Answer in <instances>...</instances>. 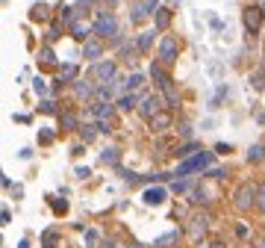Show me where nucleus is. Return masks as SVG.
<instances>
[{
	"mask_svg": "<svg viewBox=\"0 0 265 248\" xmlns=\"http://www.w3.org/2000/svg\"><path fill=\"white\" fill-rule=\"evenodd\" d=\"M92 30H94V35H100V39H112V35H118V18L112 12H97Z\"/></svg>",
	"mask_w": 265,
	"mask_h": 248,
	"instance_id": "1",
	"label": "nucleus"
},
{
	"mask_svg": "<svg viewBox=\"0 0 265 248\" xmlns=\"http://www.w3.org/2000/svg\"><path fill=\"white\" fill-rule=\"evenodd\" d=\"M92 77H97V80H103V83L115 80V77H118V65H115V59H97V62L92 65Z\"/></svg>",
	"mask_w": 265,
	"mask_h": 248,
	"instance_id": "2",
	"label": "nucleus"
},
{
	"mask_svg": "<svg viewBox=\"0 0 265 248\" xmlns=\"http://www.w3.org/2000/svg\"><path fill=\"white\" fill-rule=\"evenodd\" d=\"M177 53H180V45L174 35H165V39L159 42V62L162 65H174L177 62Z\"/></svg>",
	"mask_w": 265,
	"mask_h": 248,
	"instance_id": "3",
	"label": "nucleus"
},
{
	"mask_svg": "<svg viewBox=\"0 0 265 248\" xmlns=\"http://www.w3.org/2000/svg\"><path fill=\"white\" fill-rule=\"evenodd\" d=\"M139 113L150 121L156 113H162V98H159V95H144V98L139 100Z\"/></svg>",
	"mask_w": 265,
	"mask_h": 248,
	"instance_id": "4",
	"label": "nucleus"
},
{
	"mask_svg": "<svg viewBox=\"0 0 265 248\" xmlns=\"http://www.w3.org/2000/svg\"><path fill=\"white\" fill-rule=\"evenodd\" d=\"M209 163H212V154H198V157H192V160H186V163L177 168V174L183 177V174H192V171H203Z\"/></svg>",
	"mask_w": 265,
	"mask_h": 248,
	"instance_id": "5",
	"label": "nucleus"
},
{
	"mask_svg": "<svg viewBox=\"0 0 265 248\" xmlns=\"http://www.w3.org/2000/svg\"><path fill=\"white\" fill-rule=\"evenodd\" d=\"M262 18H265V15H262V9H256V6H248V9H245V18H242V21H245L248 35H256V33H259Z\"/></svg>",
	"mask_w": 265,
	"mask_h": 248,
	"instance_id": "6",
	"label": "nucleus"
},
{
	"mask_svg": "<svg viewBox=\"0 0 265 248\" xmlns=\"http://www.w3.org/2000/svg\"><path fill=\"white\" fill-rule=\"evenodd\" d=\"M100 53H103V39L92 33V39H86V42H83V59L97 62V59H100Z\"/></svg>",
	"mask_w": 265,
	"mask_h": 248,
	"instance_id": "7",
	"label": "nucleus"
},
{
	"mask_svg": "<svg viewBox=\"0 0 265 248\" xmlns=\"http://www.w3.org/2000/svg\"><path fill=\"white\" fill-rule=\"evenodd\" d=\"M156 27L154 30H141L139 35H136V48H139V53H147L150 48H154V42H156Z\"/></svg>",
	"mask_w": 265,
	"mask_h": 248,
	"instance_id": "8",
	"label": "nucleus"
},
{
	"mask_svg": "<svg viewBox=\"0 0 265 248\" xmlns=\"http://www.w3.org/2000/svg\"><path fill=\"white\" fill-rule=\"evenodd\" d=\"M253 201H256V189H253V186H239V192H236V207H239V210H250Z\"/></svg>",
	"mask_w": 265,
	"mask_h": 248,
	"instance_id": "9",
	"label": "nucleus"
},
{
	"mask_svg": "<svg viewBox=\"0 0 265 248\" xmlns=\"http://www.w3.org/2000/svg\"><path fill=\"white\" fill-rule=\"evenodd\" d=\"M165 68H168V65H162V62H154V65H150V77H154V83H156L159 89H168V86H171V77L165 74Z\"/></svg>",
	"mask_w": 265,
	"mask_h": 248,
	"instance_id": "10",
	"label": "nucleus"
},
{
	"mask_svg": "<svg viewBox=\"0 0 265 248\" xmlns=\"http://www.w3.org/2000/svg\"><path fill=\"white\" fill-rule=\"evenodd\" d=\"M112 113H115V106H112L109 100H100V103H94V106H92V116H94L97 121H109V118H112Z\"/></svg>",
	"mask_w": 265,
	"mask_h": 248,
	"instance_id": "11",
	"label": "nucleus"
},
{
	"mask_svg": "<svg viewBox=\"0 0 265 248\" xmlns=\"http://www.w3.org/2000/svg\"><path fill=\"white\" fill-rule=\"evenodd\" d=\"M165 198H168V189H162V186L147 189V192H144V204H150V207H159Z\"/></svg>",
	"mask_w": 265,
	"mask_h": 248,
	"instance_id": "12",
	"label": "nucleus"
},
{
	"mask_svg": "<svg viewBox=\"0 0 265 248\" xmlns=\"http://www.w3.org/2000/svg\"><path fill=\"white\" fill-rule=\"evenodd\" d=\"M118 110H124V113L139 110V95H136V92H124V95L118 98Z\"/></svg>",
	"mask_w": 265,
	"mask_h": 248,
	"instance_id": "13",
	"label": "nucleus"
},
{
	"mask_svg": "<svg viewBox=\"0 0 265 248\" xmlns=\"http://www.w3.org/2000/svg\"><path fill=\"white\" fill-rule=\"evenodd\" d=\"M89 33H94V30H89V27H86V24H83L80 18L71 24V35H74V39H77V42H86V39H92Z\"/></svg>",
	"mask_w": 265,
	"mask_h": 248,
	"instance_id": "14",
	"label": "nucleus"
},
{
	"mask_svg": "<svg viewBox=\"0 0 265 248\" xmlns=\"http://www.w3.org/2000/svg\"><path fill=\"white\" fill-rule=\"evenodd\" d=\"M50 18V6L47 3H32L30 6V21H47Z\"/></svg>",
	"mask_w": 265,
	"mask_h": 248,
	"instance_id": "15",
	"label": "nucleus"
},
{
	"mask_svg": "<svg viewBox=\"0 0 265 248\" xmlns=\"http://www.w3.org/2000/svg\"><path fill=\"white\" fill-rule=\"evenodd\" d=\"M74 95H77V98H92L94 95L92 80H74Z\"/></svg>",
	"mask_w": 265,
	"mask_h": 248,
	"instance_id": "16",
	"label": "nucleus"
},
{
	"mask_svg": "<svg viewBox=\"0 0 265 248\" xmlns=\"http://www.w3.org/2000/svg\"><path fill=\"white\" fill-rule=\"evenodd\" d=\"M121 86H124V92H139L144 86V74H139V71H136V74H130Z\"/></svg>",
	"mask_w": 265,
	"mask_h": 248,
	"instance_id": "17",
	"label": "nucleus"
},
{
	"mask_svg": "<svg viewBox=\"0 0 265 248\" xmlns=\"http://www.w3.org/2000/svg\"><path fill=\"white\" fill-rule=\"evenodd\" d=\"M147 15H154L147 9V3H133V24H144Z\"/></svg>",
	"mask_w": 265,
	"mask_h": 248,
	"instance_id": "18",
	"label": "nucleus"
},
{
	"mask_svg": "<svg viewBox=\"0 0 265 248\" xmlns=\"http://www.w3.org/2000/svg\"><path fill=\"white\" fill-rule=\"evenodd\" d=\"M56 242H59V231H56V228H47V231L42 233V245H45V248H56Z\"/></svg>",
	"mask_w": 265,
	"mask_h": 248,
	"instance_id": "19",
	"label": "nucleus"
},
{
	"mask_svg": "<svg viewBox=\"0 0 265 248\" xmlns=\"http://www.w3.org/2000/svg\"><path fill=\"white\" fill-rule=\"evenodd\" d=\"M168 124H171V116H165V113H156L150 118V130H165Z\"/></svg>",
	"mask_w": 265,
	"mask_h": 248,
	"instance_id": "20",
	"label": "nucleus"
},
{
	"mask_svg": "<svg viewBox=\"0 0 265 248\" xmlns=\"http://www.w3.org/2000/svg\"><path fill=\"white\" fill-rule=\"evenodd\" d=\"M154 15H156V30H165V27L171 24V9H168V6H165V9H156Z\"/></svg>",
	"mask_w": 265,
	"mask_h": 248,
	"instance_id": "21",
	"label": "nucleus"
},
{
	"mask_svg": "<svg viewBox=\"0 0 265 248\" xmlns=\"http://www.w3.org/2000/svg\"><path fill=\"white\" fill-rule=\"evenodd\" d=\"M68 80H77V65H62V71H59V83H68Z\"/></svg>",
	"mask_w": 265,
	"mask_h": 248,
	"instance_id": "22",
	"label": "nucleus"
},
{
	"mask_svg": "<svg viewBox=\"0 0 265 248\" xmlns=\"http://www.w3.org/2000/svg\"><path fill=\"white\" fill-rule=\"evenodd\" d=\"M165 92V103H168V110H177L180 106V98H177V92H174V83L168 86V89H162Z\"/></svg>",
	"mask_w": 265,
	"mask_h": 248,
	"instance_id": "23",
	"label": "nucleus"
},
{
	"mask_svg": "<svg viewBox=\"0 0 265 248\" xmlns=\"http://www.w3.org/2000/svg\"><path fill=\"white\" fill-rule=\"evenodd\" d=\"M177 236H180V231H168V233H162L156 242H154V248H162V245H171V242H177Z\"/></svg>",
	"mask_w": 265,
	"mask_h": 248,
	"instance_id": "24",
	"label": "nucleus"
},
{
	"mask_svg": "<svg viewBox=\"0 0 265 248\" xmlns=\"http://www.w3.org/2000/svg\"><path fill=\"white\" fill-rule=\"evenodd\" d=\"M100 160H103L106 165H118V151H115V148H106V151L100 154Z\"/></svg>",
	"mask_w": 265,
	"mask_h": 248,
	"instance_id": "25",
	"label": "nucleus"
},
{
	"mask_svg": "<svg viewBox=\"0 0 265 248\" xmlns=\"http://www.w3.org/2000/svg\"><path fill=\"white\" fill-rule=\"evenodd\" d=\"M262 157H265V148H262V145H253V148L248 151V163H259Z\"/></svg>",
	"mask_w": 265,
	"mask_h": 248,
	"instance_id": "26",
	"label": "nucleus"
},
{
	"mask_svg": "<svg viewBox=\"0 0 265 248\" xmlns=\"http://www.w3.org/2000/svg\"><path fill=\"white\" fill-rule=\"evenodd\" d=\"M206 233V219H195L192 222V236L198 239V236H203Z\"/></svg>",
	"mask_w": 265,
	"mask_h": 248,
	"instance_id": "27",
	"label": "nucleus"
},
{
	"mask_svg": "<svg viewBox=\"0 0 265 248\" xmlns=\"http://www.w3.org/2000/svg\"><path fill=\"white\" fill-rule=\"evenodd\" d=\"M59 124H62V127H68V130H80L77 116H62V118H59Z\"/></svg>",
	"mask_w": 265,
	"mask_h": 248,
	"instance_id": "28",
	"label": "nucleus"
},
{
	"mask_svg": "<svg viewBox=\"0 0 265 248\" xmlns=\"http://www.w3.org/2000/svg\"><path fill=\"white\" fill-rule=\"evenodd\" d=\"M80 133H83V142H92V139H94V133H97V127L86 124V127H80Z\"/></svg>",
	"mask_w": 265,
	"mask_h": 248,
	"instance_id": "29",
	"label": "nucleus"
},
{
	"mask_svg": "<svg viewBox=\"0 0 265 248\" xmlns=\"http://www.w3.org/2000/svg\"><path fill=\"white\" fill-rule=\"evenodd\" d=\"M39 142H42V145H50V142H53V130H50V127H45V130H42V136H39Z\"/></svg>",
	"mask_w": 265,
	"mask_h": 248,
	"instance_id": "30",
	"label": "nucleus"
},
{
	"mask_svg": "<svg viewBox=\"0 0 265 248\" xmlns=\"http://www.w3.org/2000/svg\"><path fill=\"white\" fill-rule=\"evenodd\" d=\"M56 39H59V30H56V27L45 33V42H47V45H50V42H56Z\"/></svg>",
	"mask_w": 265,
	"mask_h": 248,
	"instance_id": "31",
	"label": "nucleus"
},
{
	"mask_svg": "<svg viewBox=\"0 0 265 248\" xmlns=\"http://www.w3.org/2000/svg\"><path fill=\"white\" fill-rule=\"evenodd\" d=\"M32 89L39 92V95H45V80H42V77H35V80H32Z\"/></svg>",
	"mask_w": 265,
	"mask_h": 248,
	"instance_id": "32",
	"label": "nucleus"
},
{
	"mask_svg": "<svg viewBox=\"0 0 265 248\" xmlns=\"http://www.w3.org/2000/svg\"><path fill=\"white\" fill-rule=\"evenodd\" d=\"M39 110H42V113H56V106H53V103H50V100H45V103H42V106H39Z\"/></svg>",
	"mask_w": 265,
	"mask_h": 248,
	"instance_id": "33",
	"label": "nucleus"
},
{
	"mask_svg": "<svg viewBox=\"0 0 265 248\" xmlns=\"http://www.w3.org/2000/svg\"><path fill=\"white\" fill-rule=\"evenodd\" d=\"M42 62H53V50H50V48L42 50Z\"/></svg>",
	"mask_w": 265,
	"mask_h": 248,
	"instance_id": "34",
	"label": "nucleus"
},
{
	"mask_svg": "<svg viewBox=\"0 0 265 248\" xmlns=\"http://www.w3.org/2000/svg\"><path fill=\"white\" fill-rule=\"evenodd\" d=\"M253 86H256V89H265V74H256V77H253Z\"/></svg>",
	"mask_w": 265,
	"mask_h": 248,
	"instance_id": "35",
	"label": "nucleus"
},
{
	"mask_svg": "<svg viewBox=\"0 0 265 248\" xmlns=\"http://www.w3.org/2000/svg\"><path fill=\"white\" fill-rule=\"evenodd\" d=\"M53 210H56V213H65V210H68V204H65V201H53Z\"/></svg>",
	"mask_w": 265,
	"mask_h": 248,
	"instance_id": "36",
	"label": "nucleus"
},
{
	"mask_svg": "<svg viewBox=\"0 0 265 248\" xmlns=\"http://www.w3.org/2000/svg\"><path fill=\"white\" fill-rule=\"evenodd\" d=\"M144 3H147L150 12H156V9H159V0H144Z\"/></svg>",
	"mask_w": 265,
	"mask_h": 248,
	"instance_id": "37",
	"label": "nucleus"
},
{
	"mask_svg": "<svg viewBox=\"0 0 265 248\" xmlns=\"http://www.w3.org/2000/svg\"><path fill=\"white\" fill-rule=\"evenodd\" d=\"M186 186H188V183H186V181H177V183H174V186H171V189H174V192H183V189H186Z\"/></svg>",
	"mask_w": 265,
	"mask_h": 248,
	"instance_id": "38",
	"label": "nucleus"
},
{
	"mask_svg": "<svg viewBox=\"0 0 265 248\" xmlns=\"http://www.w3.org/2000/svg\"><path fill=\"white\" fill-rule=\"evenodd\" d=\"M180 136H192V124H183L180 127Z\"/></svg>",
	"mask_w": 265,
	"mask_h": 248,
	"instance_id": "39",
	"label": "nucleus"
},
{
	"mask_svg": "<svg viewBox=\"0 0 265 248\" xmlns=\"http://www.w3.org/2000/svg\"><path fill=\"white\" fill-rule=\"evenodd\" d=\"M209 177H215V181H221V177H224V171H221V168H212V171H209Z\"/></svg>",
	"mask_w": 265,
	"mask_h": 248,
	"instance_id": "40",
	"label": "nucleus"
},
{
	"mask_svg": "<svg viewBox=\"0 0 265 248\" xmlns=\"http://www.w3.org/2000/svg\"><path fill=\"white\" fill-rule=\"evenodd\" d=\"M256 201H259V210H262V213H265V189H262V192H259V198H256Z\"/></svg>",
	"mask_w": 265,
	"mask_h": 248,
	"instance_id": "41",
	"label": "nucleus"
},
{
	"mask_svg": "<svg viewBox=\"0 0 265 248\" xmlns=\"http://www.w3.org/2000/svg\"><path fill=\"white\" fill-rule=\"evenodd\" d=\"M92 3H94V0H80V3H77V6H80V9H89Z\"/></svg>",
	"mask_w": 265,
	"mask_h": 248,
	"instance_id": "42",
	"label": "nucleus"
},
{
	"mask_svg": "<svg viewBox=\"0 0 265 248\" xmlns=\"http://www.w3.org/2000/svg\"><path fill=\"white\" fill-rule=\"evenodd\" d=\"M259 248H265V239H262V242H259Z\"/></svg>",
	"mask_w": 265,
	"mask_h": 248,
	"instance_id": "43",
	"label": "nucleus"
},
{
	"mask_svg": "<svg viewBox=\"0 0 265 248\" xmlns=\"http://www.w3.org/2000/svg\"><path fill=\"white\" fill-rule=\"evenodd\" d=\"M130 248H141V245H130Z\"/></svg>",
	"mask_w": 265,
	"mask_h": 248,
	"instance_id": "44",
	"label": "nucleus"
},
{
	"mask_svg": "<svg viewBox=\"0 0 265 248\" xmlns=\"http://www.w3.org/2000/svg\"><path fill=\"white\" fill-rule=\"evenodd\" d=\"M212 248H221V245H212Z\"/></svg>",
	"mask_w": 265,
	"mask_h": 248,
	"instance_id": "45",
	"label": "nucleus"
},
{
	"mask_svg": "<svg viewBox=\"0 0 265 248\" xmlns=\"http://www.w3.org/2000/svg\"><path fill=\"white\" fill-rule=\"evenodd\" d=\"M168 3H174V0H168Z\"/></svg>",
	"mask_w": 265,
	"mask_h": 248,
	"instance_id": "46",
	"label": "nucleus"
}]
</instances>
